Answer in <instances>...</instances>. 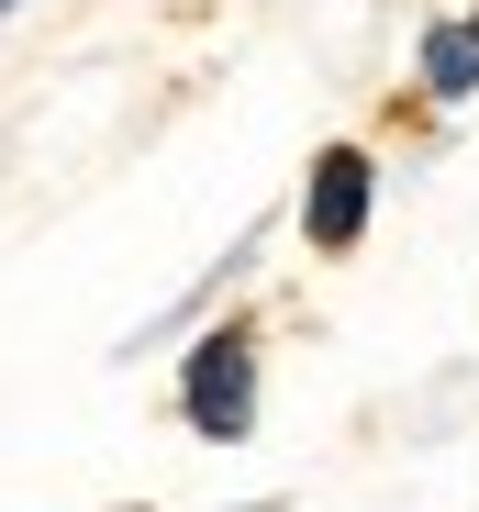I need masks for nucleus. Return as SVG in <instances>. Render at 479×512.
Masks as SVG:
<instances>
[{
	"instance_id": "obj_2",
	"label": "nucleus",
	"mask_w": 479,
	"mask_h": 512,
	"mask_svg": "<svg viewBox=\"0 0 479 512\" xmlns=\"http://www.w3.org/2000/svg\"><path fill=\"white\" fill-rule=\"evenodd\" d=\"M301 234L324 245V256L368 234V145H324V156H312V201H301Z\"/></svg>"
},
{
	"instance_id": "obj_1",
	"label": "nucleus",
	"mask_w": 479,
	"mask_h": 512,
	"mask_svg": "<svg viewBox=\"0 0 479 512\" xmlns=\"http://www.w3.org/2000/svg\"><path fill=\"white\" fill-rule=\"evenodd\" d=\"M190 435H212V446H246L257 435V334L246 323H223V334H201V357H190Z\"/></svg>"
},
{
	"instance_id": "obj_4",
	"label": "nucleus",
	"mask_w": 479,
	"mask_h": 512,
	"mask_svg": "<svg viewBox=\"0 0 479 512\" xmlns=\"http://www.w3.org/2000/svg\"><path fill=\"white\" fill-rule=\"evenodd\" d=\"M0 12H12V0H0Z\"/></svg>"
},
{
	"instance_id": "obj_3",
	"label": "nucleus",
	"mask_w": 479,
	"mask_h": 512,
	"mask_svg": "<svg viewBox=\"0 0 479 512\" xmlns=\"http://www.w3.org/2000/svg\"><path fill=\"white\" fill-rule=\"evenodd\" d=\"M424 90L435 101H468L479 90V23H424Z\"/></svg>"
}]
</instances>
